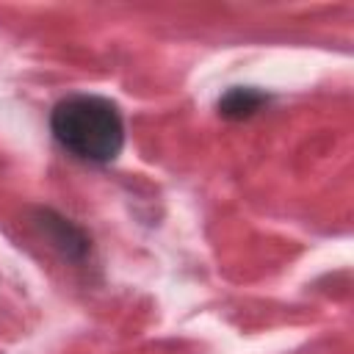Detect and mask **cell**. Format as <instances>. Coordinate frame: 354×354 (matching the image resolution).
Wrapping results in <instances>:
<instances>
[{"instance_id": "obj_1", "label": "cell", "mask_w": 354, "mask_h": 354, "mask_svg": "<svg viewBox=\"0 0 354 354\" xmlns=\"http://www.w3.org/2000/svg\"><path fill=\"white\" fill-rule=\"evenodd\" d=\"M55 141L91 163H111L124 147V122L119 108L97 94H69L50 113Z\"/></svg>"}, {"instance_id": "obj_2", "label": "cell", "mask_w": 354, "mask_h": 354, "mask_svg": "<svg viewBox=\"0 0 354 354\" xmlns=\"http://www.w3.org/2000/svg\"><path fill=\"white\" fill-rule=\"evenodd\" d=\"M39 227L41 232L53 241V246H58L66 257L72 260H80L86 252H88V238L64 216L53 213V210H41L39 213Z\"/></svg>"}, {"instance_id": "obj_3", "label": "cell", "mask_w": 354, "mask_h": 354, "mask_svg": "<svg viewBox=\"0 0 354 354\" xmlns=\"http://www.w3.org/2000/svg\"><path fill=\"white\" fill-rule=\"evenodd\" d=\"M268 102V94L254 88V86H232L230 91H224V97L218 100V113L224 119H249L254 116L263 105Z\"/></svg>"}]
</instances>
